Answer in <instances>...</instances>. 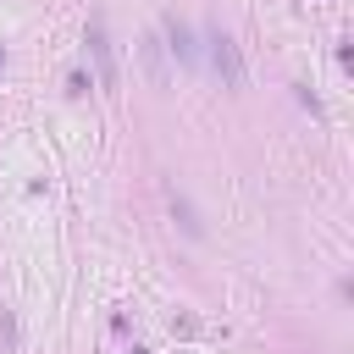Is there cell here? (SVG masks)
Returning a JSON list of instances; mask_svg holds the SVG:
<instances>
[{"label":"cell","instance_id":"1","mask_svg":"<svg viewBox=\"0 0 354 354\" xmlns=\"http://www.w3.org/2000/svg\"><path fill=\"white\" fill-rule=\"evenodd\" d=\"M210 55H216V72H221V77L238 88V83H243V61H238V44H232L227 33H210Z\"/></svg>","mask_w":354,"mask_h":354},{"label":"cell","instance_id":"2","mask_svg":"<svg viewBox=\"0 0 354 354\" xmlns=\"http://www.w3.org/2000/svg\"><path fill=\"white\" fill-rule=\"evenodd\" d=\"M88 44H94V61H100V83L116 88V61H111V44H105V28H100V22L88 28Z\"/></svg>","mask_w":354,"mask_h":354},{"label":"cell","instance_id":"3","mask_svg":"<svg viewBox=\"0 0 354 354\" xmlns=\"http://www.w3.org/2000/svg\"><path fill=\"white\" fill-rule=\"evenodd\" d=\"M144 61H149V77L166 83V61H160V44H155V39H144Z\"/></svg>","mask_w":354,"mask_h":354}]
</instances>
